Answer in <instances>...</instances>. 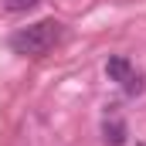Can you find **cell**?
Listing matches in <instances>:
<instances>
[{
  "instance_id": "1",
  "label": "cell",
  "mask_w": 146,
  "mask_h": 146,
  "mask_svg": "<svg viewBox=\"0 0 146 146\" xmlns=\"http://www.w3.org/2000/svg\"><path fill=\"white\" fill-rule=\"evenodd\" d=\"M58 41H61V24H58V21H37V24H27V27L14 31L10 48H14V54L41 58V54H48Z\"/></svg>"
},
{
  "instance_id": "2",
  "label": "cell",
  "mask_w": 146,
  "mask_h": 146,
  "mask_svg": "<svg viewBox=\"0 0 146 146\" xmlns=\"http://www.w3.org/2000/svg\"><path fill=\"white\" fill-rule=\"evenodd\" d=\"M106 72H109L112 82H119V85H126L129 78H133V65H129V58H122V54H112L109 58V65H106Z\"/></svg>"
},
{
  "instance_id": "3",
  "label": "cell",
  "mask_w": 146,
  "mask_h": 146,
  "mask_svg": "<svg viewBox=\"0 0 146 146\" xmlns=\"http://www.w3.org/2000/svg\"><path fill=\"white\" fill-rule=\"evenodd\" d=\"M102 139H106L109 146H122V143H126V122H122V119H106Z\"/></svg>"
},
{
  "instance_id": "4",
  "label": "cell",
  "mask_w": 146,
  "mask_h": 146,
  "mask_svg": "<svg viewBox=\"0 0 146 146\" xmlns=\"http://www.w3.org/2000/svg\"><path fill=\"white\" fill-rule=\"evenodd\" d=\"M0 3H3L10 14H27V10H34L41 0H0Z\"/></svg>"
},
{
  "instance_id": "5",
  "label": "cell",
  "mask_w": 146,
  "mask_h": 146,
  "mask_svg": "<svg viewBox=\"0 0 146 146\" xmlns=\"http://www.w3.org/2000/svg\"><path fill=\"white\" fill-rule=\"evenodd\" d=\"M126 92H133V95H136V92H143V78H139V75H133V78L126 82Z\"/></svg>"
}]
</instances>
